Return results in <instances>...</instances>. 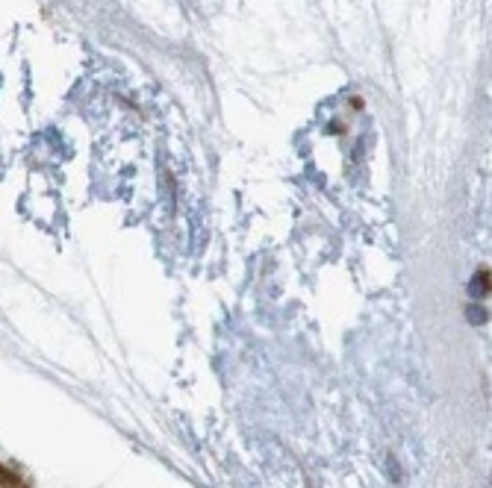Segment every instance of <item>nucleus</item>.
<instances>
[{"label": "nucleus", "instance_id": "nucleus-2", "mask_svg": "<svg viewBox=\"0 0 492 488\" xmlns=\"http://www.w3.org/2000/svg\"><path fill=\"white\" fill-rule=\"evenodd\" d=\"M472 321L481 323V321H484V312H481V309H472Z\"/></svg>", "mask_w": 492, "mask_h": 488}, {"label": "nucleus", "instance_id": "nucleus-1", "mask_svg": "<svg viewBox=\"0 0 492 488\" xmlns=\"http://www.w3.org/2000/svg\"><path fill=\"white\" fill-rule=\"evenodd\" d=\"M469 289H472V297H484L489 292V274L486 271H477V277L472 280Z\"/></svg>", "mask_w": 492, "mask_h": 488}]
</instances>
